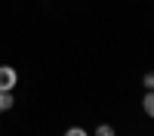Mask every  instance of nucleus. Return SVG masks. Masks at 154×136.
I'll use <instances>...</instances> for the list:
<instances>
[{
    "label": "nucleus",
    "mask_w": 154,
    "mask_h": 136,
    "mask_svg": "<svg viewBox=\"0 0 154 136\" xmlns=\"http://www.w3.org/2000/svg\"><path fill=\"white\" fill-rule=\"evenodd\" d=\"M65 136H89V133H86L83 127H68V130H65Z\"/></svg>",
    "instance_id": "39448f33"
},
{
    "label": "nucleus",
    "mask_w": 154,
    "mask_h": 136,
    "mask_svg": "<svg viewBox=\"0 0 154 136\" xmlns=\"http://www.w3.org/2000/svg\"><path fill=\"white\" fill-rule=\"evenodd\" d=\"M142 84L148 87V90H154V71H148V74H145V77H142Z\"/></svg>",
    "instance_id": "423d86ee"
},
{
    "label": "nucleus",
    "mask_w": 154,
    "mask_h": 136,
    "mask_svg": "<svg viewBox=\"0 0 154 136\" xmlns=\"http://www.w3.org/2000/svg\"><path fill=\"white\" fill-rule=\"evenodd\" d=\"M16 84H19V74H16V68L0 65V93H12V90H16Z\"/></svg>",
    "instance_id": "f257e3e1"
},
{
    "label": "nucleus",
    "mask_w": 154,
    "mask_h": 136,
    "mask_svg": "<svg viewBox=\"0 0 154 136\" xmlns=\"http://www.w3.org/2000/svg\"><path fill=\"white\" fill-rule=\"evenodd\" d=\"M96 136H117V133H114L111 124H102V127H96Z\"/></svg>",
    "instance_id": "20e7f679"
},
{
    "label": "nucleus",
    "mask_w": 154,
    "mask_h": 136,
    "mask_svg": "<svg viewBox=\"0 0 154 136\" xmlns=\"http://www.w3.org/2000/svg\"><path fill=\"white\" fill-rule=\"evenodd\" d=\"M12 108V93H0V115Z\"/></svg>",
    "instance_id": "7ed1b4c3"
},
{
    "label": "nucleus",
    "mask_w": 154,
    "mask_h": 136,
    "mask_svg": "<svg viewBox=\"0 0 154 136\" xmlns=\"http://www.w3.org/2000/svg\"><path fill=\"white\" fill-rule=\"evenodd\" d=\"M142 108H145V115H148V118H154V90H148V93H145Z\"/></svg>",
    "instance_id": "f03ea898"
}]
</instances>
